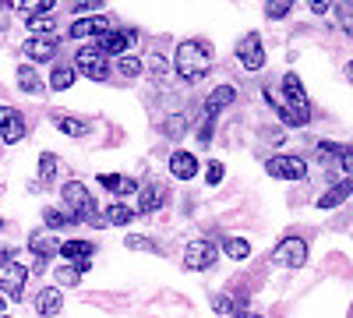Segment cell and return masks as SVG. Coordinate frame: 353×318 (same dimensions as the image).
Segmentation results:
<instances>
[{
    "instance_id": "cell-1",
    "label": "cell",
    "mask_w": 353,
    "mask_h": 318,
    "mask_svg": "<svg viewBox=\"0 0 353 318\" xmlns=\"http://www.w3.org/2000/svg\"><path fill=\"white\" fill-rule=\"evenodd\" d=\"M265 99H269L279 113V121L286 128H304L311 121V103H307V92H304V85L297 74H283V96L276 89H265Z\"/></svg>"
},
{
    "instance_id": "cell-2",
    "label": "cell",
    "mask_w": 353,
    "mask_h": 318,
    "mask_svg": "<svg viewBox=\"0 0 353 318\" xmlns=\"http://www.w3.org/2000/svg\"><path fill=\"white\" fill-rule=\"evenodd\" d=\"M212 43L209 39H184L173 53V71L184 81H201L212 71Z\"/></svg>"
},
{
    "instance_id": "cell-3",
    "label": "cell",
    "mask_w": 353,
    "mask_h": 318,
    "mask_svg": "<svg viewBox=\"0 0 353 318\" xmlns=\"http://www.w3.org/2000/svg\"><path fill=\"white\" fill-rule=\"evenodd\" d=\"M61 201H64V209L74 216V223H96V226H103V216H96V198H92V191H88L81 181H68L61 188Z\"/></svg>"
},
{
    "instance_id": "cell-4",
    "label": "cell",
    "mask_w": 353,
    "mask_h": 318,
    "mask_svg": "<svg viewBox=\"0 0 353 318\" xmlns=\"http://www.w3.org/2000/svg\"><path fill=\"white\" fill-rule=\"evenodd\" d=\"M233 99H237V89L233 85H216V89L209 92V99H205V113H201V124H198V141L201 146H209L212 141V131H216V117H219V110H226Z\"/></svg>"
},
{
    "instance_id": "cell-5",
    "label": "cell",
    "mask_w": 353,
    "mask_h": 318,
    "mask_svg": "<svg viewBox=\"0 0 353 318\" xmlns=\"http://www.w3.org/2000/svg\"><path fill=\"white\" fill-rule=\"evenodd\" d=\"M74 71H81L88 81H110V57H103L96 46H81L74 53Z\"/></svg>"
},
{
    "instance_id": "cell-6",
    "label": "cell",
    "mask_w": 353,
    "mask_h": 318,
    "mask_svg": "<svg viewBox=\"0 0 353 318\" xmlns=\"http://www.w3.org/2000/svg\"><path fill=\"white\" fill-rule=\"evenodd\" d=\"M216 258H219V248L209 241V237H198L184 248V269L191 272H205V269H212L216 266Z\"/></svg>"
},
{
    "instance_id": "cell-7",
    "label": "cell",
    "mask_w": 353,
    "mask_h": 318,
    "mask_svg": "<svg viewBox=\"0 0 353 318\" xmlns=\"http://www.w3.org/2000/svg\"><path fill=\"white\" fill-rule=\"evenodd\" d=\"M272 262L286 266V269H301L307 262V241L304 237H283L272 251Z\"/></svg>"
},
{
    "instance_id": "cell-8",
    "label": "cell",
    "mask_w": 353,
    "mask_h": 318,
    "mask_svg": "<svg viewBox=\"0 0 353 318\" xmlns=\"http://www.w3.org/2000/svg\"><path fill=\"white\" fill-rule=\"evenodd\" d=\"M265 170H269V177H276V181H304L307 177V163L301 156H272L265 163Z\"/></svg>"
},
{
    "instance_id": "cell-9",
    "label": "cell",
    "mask_w": 353,
    "mask_h": 318,
    "mask_svg": "<svg viewBox=\"0 0 353 318\" xmlns=\"http://www.w3.org/2000/svg\"><path fill=\"white\" fill-rule=\"evenodd\" d=\"M131 43H138V32H134V28H110L106 36L96 39V50H99L103 57H124Z\"/></svg>"
},
{
    "instance_id": "cell-10",
    "label": "cell",
    "mask_w": 353,
    "mask_h": 318,
    "mask_svg": "<svg viewBox=\"0 0 353 318\" xmlns=\"http://www.w3.org/2000/svg\"><path fill=\"white\" fill-rule=\"evenodd\" d=\"M237 61H241L244 71H261L265 68V46H261V36L258 32H248L237 43Z\"/></svg>"
},
{
    "instance_id": "cell-11",
    "label": "cell",
    "mask_w": 353,
    "mask_h": 318,
    "mask_svg": "<svg viewBox=\"0 0 353 318\" xmlns=\"http://www.w3.org/2000/svg\"><path fill=\"white\" fill-rule=\"evenodd\" d=\"M25 279H28V269L11 258V262L0 269V290H4L11 301H21V294H25Z\"/></svg>"
},
{
    "instance_id": "cell-12",
    "label": "cell",
    "mask_w": 353,
    "mask_h": 318,
    "mask_svg": "<svg viewBox=\"0 0 353 318\" xmlns=\"http://www.w3.org/2000/svg\"><path fill=\"white\" fill-rule=\"evenodd\" d=\"M25 131H28V124H25L21 113L14 106H0V135H4L8 146H18V141L25 138Z\"/></svg>"
},
{
    "instance_id": "cell-13",
    "label": "cell",
    "mask_w": 353,
    "mask_h": 318,
    "mask_svg": "<svg viewBox=\"0 0 353 318\" xmlns=\"http://www.w3.org/2000/svg\"><path fill=\"white\" fill-rule=\"evenodd\" d=\"M106 32H110V18H103V14L78 18V21L68 28L71 39H99V36H106Z\"/></svg>"
},
{
    "instance_id": "cell-14",
    "label": "cell",
    "mask_w": 353,
    "mask_h": 318,
    "mask_svg": "<svg viewBox=\"0 0 353 318\" xmlns=\"http://www.w3.org/2000/svg\"><path fill=\"white\" fill-rule=\"evenodd\" d=\"M92 255H96V248L88 244V241H64L61 244V258H64V262H71V266H78L81 272H88Z\"/></svg>"
},
{
    "instance_id": "cell-15",
    "label": "cell",
    "mask_w": 353,
    "mask_h": 318,
    "mask_svg": "<svg viewBox=\"0 0 353 318\" xmlns=\"http://www.w3.org/2000/svg\"><path fill=\"white\" fill-rule=\"evenodd\" d=\"M198 156L194 152H184V149H176L173 156H170V173L176 181H194L198 177Z\"/></svg>"
},
{
    "instance_id": "cell-16",
    "label": "cell",
    "mask_w": 353,
    "mask_h": 318,
    "mask_svg": "<svg viewBox=\"0 0 353 318\" xmlns=\"http://www.w3.org/2000/svg\"><path fill=\"white\" fill-rule=\"evenodd\" d=\"M163 201H166V188L163 184H145V188H138V212L141 216H149V212H156V209H163Z\"/></svg>"
},
{
    "instance_id": "cell-17",
    "label": "cell",
    "mask_w": 353,
    "mask_h": 318,
    "mask_svg": "<svg viewBox=\"0 0 353 318\" xmlns=\"http://www.w3.org/2000/svg\"><path fill=\"white\" fill-rule=\"evenodd\" d=\"M28 248H32V255H36V269H43L53 255H61V244H57L50 234H32L28 237Z\"/></svg>"
},
{
    "instance_id": "cell-18",
    "label": "cell",
    "mask_w": 353,
    "mask_h": 318,
    "mask_svg": "<svg viewBox=\"0 0 353 318\" xmlns=\"http://www.w3.org/2000/svg\"><path fill=\"white\" fill-rule=\"evenodd\" d=\"M99 184L117 195V198H128V195H138V181L134 177H124V173H99Z\"/></svg>"
},
{
    "instance_id": "cell-19",
    "label": "cell",
    "mask_w": 353,
    "mask_h": 318,
    "mask_svg": "<svg viewBox=\"0 0 353 318\" xmlns=\"http://www.w3.org/2000/svg\"><path fill=\"white\" fill-rule=\"evenodd\" d=\"M64 308V294H61V286H43V290L36 294V311L53 318V315H61Z\"/></svg>"
},
{
    "instance_id": "cell-20",
    "label": "cell",
    "mask_w": 353,
    "mask_h": 318,
    "mask_svg": "<svg viewBox=\"0 0 353 318\" xmlns=\"http://www.w3.org/2000/svg\"><path fill=\"white\" fill-rule=\"evenodd\" d=\"M21 53L28 57V61H36V64H50L57 57V39H28L21 46Z\"/></svg>"
},
{
    "instance_id": "cell-21",
    "label": "cell",
    "mask_w": 353,
    "mask_h": 318,
    "mask_svg": "<svg viewBox=\"0 0 353 318\" xmlns=\"http://www.w3.org/2000/svg\"><path fill=\"white\" fill-rule=\"evenodd\" d=\"M353 195V181L346 177V181H339V184H332L325 195L318 198V209H336V206H343V201Z\"/></svg>"
},
{
    "instance_id": "cell-22",
    "label": "cell",
    "mask_w": 353,
    "mask_h": 318,
    "mask_svg": "<svg viewBox=\"0 0 353 318\" xmlns=\"http://www.w3.org/2000/svg\"><path fill=\"white\" fill-rule=\"evenodd\" d=\"M50 121H53L57 131H64L68 138H85V135H88V124L78 121V117H68V113H53Z\"/></svg>"
},
{
    "instance_id": "cell-23",
    "label": "cell",
    "mask_w": 353,
    "mask_h": 318,
    "mask_svg": "<svg viewBox=\"0 0 353 318\" xmlns=\"http://www.w3.org/2000/svg\"><path fill=\"white\" fill-rule=\"evenodd\" d=\"M14 81H18V89L21 92H28V96H39L43 92V81H39V74L28 68V64H21L18 71H14Z\"/></svg>"
},
{
    "instance_id": "cell-24",
    "label": "cell",
    "mask_w": 353,
    "mask_h": 318,
    "mask_svg": "<svg viewBox=\"0 0 353 318\" xmlns=\"http://www.w3.org/2000/svg\"><path fill=\"white\" fill-rule=\"evenodd\" d=\"M131 219H134V209L121 206V201H113V206H106V212H103V226H128Z\"/></svg>"
},
{
    "instance_id": "cell-25",
    "label": "cell",
    "mask_w": 353,
    "mask_h": 318,
    "mask_svg": "<svg viewBox=\"0 0 353 318\" xmlns=\"http://www.w3.org/2000/svg\"><path fill=\"white\" fill-rule=\"evenodd\" d=\"M43 223H46V230H71L74 226V216L68 212V209H43Z\"/></svg>"
},
{
    "instance_id": "cell-26",
    "label": "cell",
    "mask_w": 353,
    "mask_h": 318,
    "mask_svg": "<svg viewBox=\"0 0 353 318\" xmlns=\"http://www.w3.org/2000/svg\"><path fill=\"white\" fill-rule=\"evenodd\" d=\"M74 64H57L53 68V74H50V85H53V89L57 92H64V89H71V85H74Z\"/></svg>"
},
{
    "instance_id": "cell-27",
    "label": "cell",
    "mask_w": 353,
    "mask_h": 318,
    "mask_svg": "<svg viewBox=\"0 0 353 318\" xmlns=\"http://www.w3.org/2000/svg\"><path fill=\"white\" fill-rule=\"evenodd\" d=\"M53 18L50 14H32L28 18V32H32V39H53Z\"/></svg>"
},
{
    "instance_id": "cell-28",
    "label": "cell",
    "mask_w": 353,
    "mask_h": 318,
    "mask_svg": "<svg viewBox=\"0 0 353 318\" xmlns=\"http://www.w3.org/2000/svg\"><path fill=\"white\" fill-rule=\"evenodd\" d=\"M57 166H61V159H57L53 152L39 156V184H53L57 181Z\"/></svg>"
},
{
    "instance_id": "cell-29",
    "label": "cell",
    "mask_w": 353,
    "mask_h": 318,
    "mask_svg": "<svg viewBox=\"0 0 353 318\" xmlns=\"http://www.w3.org/2000/svg\"><path fill=\"white\" fill-rule=\"evenodd\" d=\"M117 71H121L124 78H138V74L145 71V61H141V57L124 53V57H117Z\"/></svg>"
},
{
    "instance_id": "cell-30",
    "label": "cell",
    "mask_w": 353,
    "mask_h": 318,
    "mask_svg": "<svg viewBox=\"0 0 353 318\" xmlns=\"http://www.w3.org/2000/svg\"><path fill=\"white\" fill-rule=\"evenodd\" d=\"M223 251L233 258V262H244V258L251 255V244H248L244 237H226V241H223Z\"/></svg>"
},
{
    "instance_id": "cell-31",
    "label": "cell",
    "mask_w": 353,
    "mask_h": 318,
    "mask_svg": "<svg viewBox=\"0 0 353 318\" xmlns=\"http://www.w3.org/2000/svg\"><path fill=\"white\" fill-rule=\"evenodd\" d=\"M53 276H57V283H61V286H78L81 283V269L71 266V262H61V266L53 269Z\"/></svg>"
},
{
    "instance_id": "cell-32",
    "label": "cell",
    "mask_w": 353,
    "mask_h": 318,
    "mask_svg": "<svg viewBox=\"0 0 353 318\" xmlns=\"http://www.w3.org/2000/svg\"><path fill=\"white\" fill-rule=\"evenodd\" d=\"M18 8L32 18V14H50L57 8V0H18Z\"/></svg>"
},
{
    "instance_id": "cell-33",
    "label": "cell",
    "mask_w": 353,
    "mask_h": 318,
    "mask_svg": "<svg viewBox=\"0 0 353 318\" xmlns=\"http://www.w3.org/2000/svg\"><path fill=\"white\" fill-rule=\"evenodd\" d=\"M124 244H128L131 251H152V255H159V244H156L152 237H141V234H131Z\"/></svg>"
},
{
    "instance_id": "cell-34",
    "label": "cell",
    "mask_w": 353,
    "mask_h": 318,
    "mask_svg": "<svg viewBox=\"0 0 353 318\" xmlns=\"http://www.w3.org/2000/svg\"><path fill=\"white\" fill-rule=\"evenodd\" d=\"M212 308H216L219 315H241V304L233 301L230 294H216V297H212Z\"/></svg>"
},
{
    "instance_id": "cell-35",
    "label": "cell",
    "mask_w": 353,
    "mask_h": 318,
    "mask_svg": "<svg viewBox=\"0 0 353 318\" xmlns=\"http://www.w3.org/2000/svg\"><path fill=\"white\" fill-rule=\"evenodd\" d=\"M290 8H293V0H265V14H269L272 21L276 18H286Z\"/></svg>"
},
{
    "instance_id": "cell-36",
    "label": "cell",
    "mask_w": 353,
    "mask_h": 318,
    "mask_svg": "<svg viewBox=\"0 0 353 318\" xmlns=\"http://www.w3.org/2000/svg\"><path fill=\"white\" fill-rule=\"evenodd\" d=\"M184 128H188V113H176V117H170V121L163 124V135L181 138V135H184Z\"/></svg>"
},
{
    "instance_id": "cell-37",
    "label": "cell",
    "mask_w": 353,
    "mask_h": 318,
    "mask_svg": "<svg viewBox=\"0 0 353 318\" xmlns=\"http://www.w3.org/2000/svg\"><path fill=\"white\" fill-rule=\"evenodd\" d=\"M336 18H339V28H343V32L353 36V8L346 4V0H343V4H336Z\"/></svg>"
},
{
    "instance_id": "cell-38",
    "label": "cell",
    "mask_w": 353,
    "mask_h": 318,
    "mask_svg": "<svg viewBox=\"0 0 353 318\" xmlns=\"http://www.w3.org/2000/svg\"><path fill=\"white\" fill-rule=\"evenodd\" d=\"M336 163H339V170L346 173V177L353 181V146H343V149H339V159H336Z\"/></svg>"
},
{
    "instance_id": "cell-39",
    "label": "cell",
    "mask_w": 353,
    "mask_h": 318,
    "mask_svg": "<svg viewBox=\"0 0 353 318\" xmlns=\"http://www.w3.org/2000/svg\"><path fill=\"white\" fill-rule=\"evenodd\" d=\"M103 0H71V11L74 14H88V11H99Z\"/></svg>"
},
{
    "instance_id": "cell-40",
    "label": "cell",
    "mask_w": 353,
    "mask_h": 318,
    "mask_svg": "<svg viewBox=\"0 0 353 318\" xmlns=\"http://www.w3.org/2000/svg\"><path fill=\"white\" fill-rule=\"evenodd\" d=\"M223 173H226V170H223V163H216V159H212L209 166H205V181H209V184L216 188V184L223 181Z\"/></svg>"
},
{
    "instance_id": "cell-41",
    "label": "cell",
    "mask_w": 353,
    "mask_h": 318,
    "mask_svg": "<svg viewBox=\"0 0 353 318\" xmlns=\"http://www.w3.org/2000/svg\"><path fill=\"white\" fill-rule=\"evenodd\" d=\"M332 4H336V0H307V8H311L314 14H325V11H332Z\"/></svg>"
},
{
    "instance_id": "cell-42",
    "label": "cell",
    "mask_w": 353,
    "mask_h": 318,
    "mask_svg": "<svg viewBox=\"0 0 353 318\" xmlns=\"http://www.w3.org/2000/svg\"><path fill=\"white\" fill-rule=\"evenodd\" d=\"M11 255H14V251H11V248H0V269H4V266H8V262H11Z\"/></svg>"
},
{
    "instance_id": "cell-43",
    "label": "cell",
    "mask_w": 353,
    "mask_h": 318,
    "mask_svg": "<svg viewBox=\"0 0 353 318\" xmlns=\"http://www.w3.org/2000/svg\"><path fill=\"white\" fill-rule=\"evenodd\" d=\"M237 318H261V315H254V311H241Z\"/></svg>"
},
{
    "instance_id": "cell-44",
    "label": "cell",
    "mask_w": 353,
    "mask_h": 318,
    "mask_svg": "<svg viewBox=\"0 0 353 318\" xmlns=\"http://www.w3.org/2000/svg\"><path fill=\"white\" fill-rule=\"evenodd\" d=\"M346 78H350V81H353V61H350V64H346Z\"/></svg>"
},
{
    "instance_id": "cell-45",
    "label": "cell",
    "mask_w": 353,
    "mask_h": 318,
    "mask_svg": "<svg viewBox=\"0 0 353 318\" xmlns=\"http://www.w3.org/2000/svg\"><path fill=\"white\" fill-rule=\"evenodd\" d=\"M4 4H8V8H18V0H4Z\"/></svg>"
},
{
    "instance_id": "cell-46",
    "label": "cell",
    "mask_w": 353,
    "mask_h": 318,
    "mask_svg": "<svg viewBox=\"0 0 353 318\" xmlns=\"http://www.w3.org/2000/svg\"><path fill=\"white\" fill-rule=\"evenodd\" d=\"M346 4H350V8H353V0H346Z\"/></svg>"
},
{
    "instance_id": "cell-47",
    "label": "cell",
    "mask_w": 353,
    "mask_h": 318,
    "mask_svg": "<svg viewBox=\"0 0 353 318\" xmlns=\"http://www.w3.org/2000/svg\"><path fill=\"white\" fill-rule=\"evenodd\" d=\"M0 318H8V315H0Z\"/></svg>"
}]
</instances>
